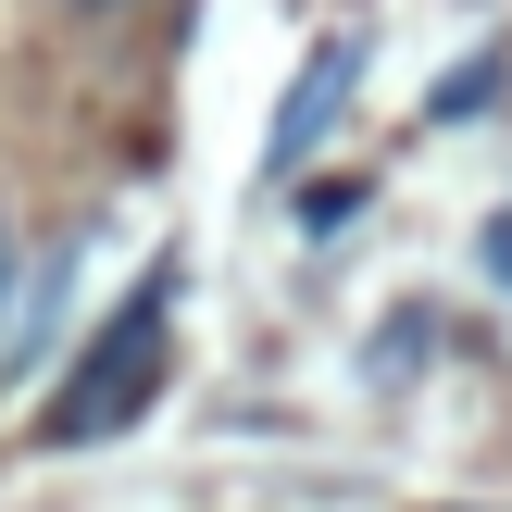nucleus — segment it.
Instances as JSON below:
<instances>
[{
	"mask_svg": "<svg viewBox=\"0 0 512 512\" xmlns=\"http://www.w3.org/2000/svg\"><path fill=\"white\" fill-rule=\"evenodd\" d=\"M163 363H175V263H150L138 300H113V313H100L88 363L50 388L38 438H50V450H88V438H113V425H138L150 388H163Z\"/></svg>",
	"mask_w": 512,
	"mask_h": 512,
	"instance_id": "obj_1",
	"label": "nucleus"
},
{
	"mask_svg": "<svg viewBox=\"0 0 512 512\" xmlns=\"http://www.w3.org/2000/svg\"><path fill=\"white\" fill-rule=\"evenodd\" d=\"M363 63H375L363 38H325L313 63L288 75V100H275V138H263V175H300V163L325 150V125L350 113V88H363Z\"/></svg>",
	"mask_w": 512,
	"mask_h": 512,
	"instance_id": "obj_2",
	"label": "nucleus"
},
{
	"mask_svg": "<svg viewBox=\"0 0 512 512\" xmlns=\"http://www.w3.org/2000/svg\"><path fill=\"white\" fill-rule=\"evenodd\" d=\"M488 100H500V50H475V63H450V75H438V100H425V113L463 125V113H488Z\"/></svg>",
	"mask_w": 512,
	"mask_h": 512,
	"instance_id": "obj_3",
	"label": "nucleus"
},
{
	"mask_svg": "<svg viewBox=\"0 0 512 512\" xmlns=\"http://www.w3.org/2000/svg\"><path fill=\"white\" fill-rule=\"evenodd\" d=\"M475 263H488V275H500V288H512V213L488 225V238H475Z\"/></svg>",
	"mask_w": 512,
	"mask_h": 512,
	"instance_id": "obj_4",
	"label": "nucleus"
},
{
	"mask_svg": "<svg viewBox=\"0 0 512 512\" xmlns=\"http://www.w3.org/2000/svg\"><path fill=\"white\" fill-rule=\"evenodd\" d=\"M0 325H13V225H0Z\"/></svg>",
	"mask_w": 512,
	"mask_h": 512,
	"instance_id": "obj_5",
	"label": "nucleus"
},
{
	"mask_svg": "<svg viewBox=\"0 0 512 512\" xmlns=\"http://www.w3.org/2000/svg\"><path fill=\"white\" fill-rule=\"evenodd\" d=\"M75 13H113V0H75Z\"/></svg>",
	"mask_w": 512,
	"mask_h": 512,
	"instance_id": "obj_6",
	"label": "nucleus"
}]
</instances>
